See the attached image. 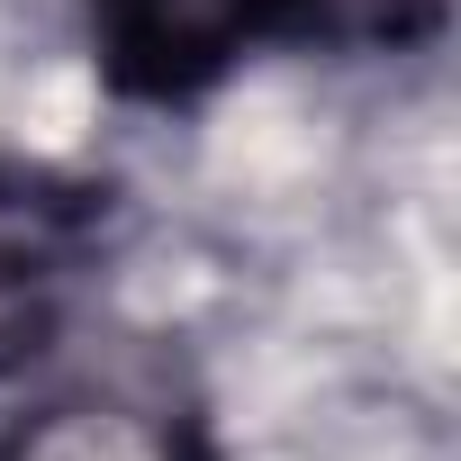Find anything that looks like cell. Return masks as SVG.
<instances>
[{
	"mask_svg": "<svg viewBox=\"0 0 461 461\" xmlns=\"http://www.w3.org/2000/svg\"><path fill=\"white\" fill-rule=\"evenodd\" d=\"M100 73L127 100H190L272 28L299 19V0H82Z\"/></svg>",
	"mask_w": 461,
	"mask_h": 461,
	"instance_id": "obj_1",
	"label": "cell"
},
{
	"mask_svg": "<svg viewBox=\"0 0 461 461\" xmlns=\"http://www.w3.org/2000/svg\"><path fill=\"white\" fill-rule=\"evenodd\" d=\"M91 236H100L91 190H64L46 172H0V353L46 335Z\"/></svg>",
	"mask_w": 461,
	"mask_h": 461,
	"instance_id": "obj_2",
	"label": "cell"
},
{
	"mask_svg": "<svg viewBox=\"0 0 461 461\" xmlns=\"http://www.w3.org/2000/svg\"><path fill=\"white\" fill-rule=\"evenodd\" d=\"M0 461H199L190 416H172L163 398H127V389H82L37 407Z\"/></svg>",
	"mask_w": 461,
	"mask_h": 461,
	"instance_id": "obj_3",
	"label": "cell"
}]
</instances>
